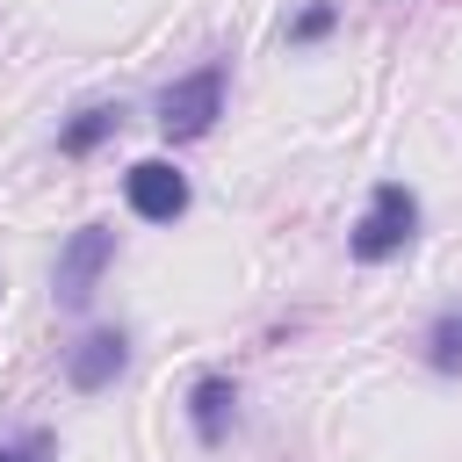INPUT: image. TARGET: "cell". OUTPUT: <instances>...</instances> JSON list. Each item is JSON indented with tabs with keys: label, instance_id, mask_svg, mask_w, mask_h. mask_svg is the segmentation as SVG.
I'll use <instances>...</instances> for the list:
<instances>
[{
	"label": "cell",
	"instance_id": "cell-9",
	"mask_svg": "<svg viewBox=\"0 0 462 462\" xmlns=\"http://www.w3.org/2000/svg\"><path fill=\"white\" fill-rule=\"evenodd\" d=\"M325 29H332V7H310V14L296 22V36H303V43H310V36H325Z\"/></svg>",
	"mask_w": 462,
	"mask_h": 462
},
{
	"label": "cell",
	"instance_id": "cell-2",
	"mask_svg": "<svg viewBox=\"0 0 462 462\" xmlns=\"http://www.w3.org/2000/svg\"><path fill=\"white\" fill-rule=\"evenodd\" d=\"M217 108H224V72H217V65H202V72H188V79H173V87L159 94L166 137H202V130L217 123Z\"/></svg>",
	"mask_w": 462,
	"mask_h": 462
},
{
	"label": "cell",
	"instance_id": "cell-1",
	"mask_svg": "<svg viewBox=\"0 0 462 462\" xmlns=\"http://www.w3.org/2000/svg\"><path fill=\"white\" fill-rule=\"evenodd\" d=\"M411 224H419V202H411V188L404 180H383L375 195H368V217L354 224V260H390V253H404L411 245Z\"/></svg>",
	"mask_w": 462,
	"mask_h": 462
},
{
	"label": "cell",
	"instance_id": "cell-5",
	"mask_svg": "<svg viewBox=\"0 0 462 462\" xmlns=\"http://www.w3.org/2000/svg\"><path fill=\"white\" fill-rule=\"evenodd\" d=\"M65 375H72V390H108V383L123 375V332H87V339L72 346Z\"/></svg>",
	"mask_w": 462,
	"mask_h": 462
},
{
	"label": "cell",
	"instance_id": "cell-6",
	"mask_svg": "<svg viewBox=\"0 0 462 462\" xmlns=\"http://www.w3.org/2000/svg\"><path fill=\"white\" fill-rule=\"evenodd\" d=\"M231 404H238V397H231V383H224V375H202V383H195L188 411H195V433H202L209 448L224 440V426H231Z\"/></svg>",
	"mask_w": 462,
	"mask_h": 462
},
{
	"label": "cell",
	"instance_id": "cell-10",
	"mask_svg": "<svg viewBox=\"0 0 462 462\" xmlns=\"http://www.w3.org/2000/svg\"><path fill=\"white\" fill-rule=\"evenodd\" d=\"M0 462H22V455H0Z\"/></svg>",
	"mask_w": 462,
	"mask_h": 462
},
{
	"label": "cell",
	"instance_id": "cell-8",
	"mask_svg": "<svg viewBox=\"0 0 462 462\" xmlns=\"http://www.w3.org/2000/svg\"><path fill=\"white\" fill-rule=\"evenodd\" d=\"M433 368H462V318L455 310L433 325Z\"/></svg>",
	"mask_w": 462,
	"mask_h": 462
},
{
	"label": "cell",
	"instance_id": "cell-7",
	"mask_svg": "<svg viewBox=\"0 0 462 462\" xmlns=\"http://www.w3.org/2000/svg\"><path fill=\"white\" fill-rule=\"evenodd\" d=\"M108 130H116V108H87V116L65 130V152H87V144H101Z\"/></svg>",
	"mask_w": 462,
	"mask_h": 462
},
{
	"label": "cell",
	"instance_id": "cell-4",
	"mask_svg": "<svg viewBox=\"0 0 462 462\" xmlns=\"http://www.w3.org/2000/svg\"><path fill=\"white\" fill-rule=\"evenodd\" d=\"M130 209L152 217V224H173V217L188 209V180H180L166 159H137V166H130Z\"/></svg>",
	"mask_w": 462,
	"mask_h": 462
},
{
	"label": "cell",
	"instance_id": "cell-3",
	"mask_svg": "<svg viewBox=\"0 0 462 462\" xmlns=\"http://www.w3.org/2000/svg\"><path fill=\"white\" fill-rule=\"evenodd\" d=\"M108 260H116V231H101V224L72 231V238H65V253H58V303H87Z\"/></svg>",
	"mask_w": 462,
	"mask_h": 462
}]
</instances>
